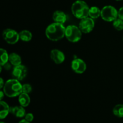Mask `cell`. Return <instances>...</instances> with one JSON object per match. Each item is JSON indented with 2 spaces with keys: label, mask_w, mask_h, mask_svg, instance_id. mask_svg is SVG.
<instances>
[{
  "label": "cell",
  "mask_w": 123,
  "mask_h": 123,
  "mask_svg": "<svg viewBox=\"0 0 123 123\" xmlns=\"http://www.w3.org/2000/svg\"><path fill=\"white\" fill-rule=\"evenodd\" d=\"M32 91V86L29 84H25L22 85V92L30 94Z\"/></svg>",
  "instance_id": "21"
},
{
  "label": "cell",
  "mask_w": 123,
  "mask_h": 123,
  "mask_svg": "<svg viewBox=\"0 0 123 123\" xmlns=\"http://www.w3.org/2000/svg\"><path fill=\"white\" fill-rule=\"evenodd\" d=\"M72 70L78 74H82L86 71V64L85 61L80 58H75L71 64Z\"/></svg>",
  "instance_id": "9"
},
{
  "label": "cell",
  "mask_w": 123,
  "mask_h": 123,
  "mask_svg": "<svg viewBox=\"0 0 123 123\" xmlns=\"http://www.w3.org/2000/svg\"><path fill=\"white\" fill-rule=\"evenodd\" d=\"M113 26L117 31L123 30V20L118 18L113 22Z\"/></svg>",
  "instance_id": "20"
},
{
  "label": "cell",
  "mask_w": 123,
  "mask_h": 123,
  "mask_svg": "<svg viewBox=\"0 0 123 123\" xmlns=\"http://www.w3.org/2000/svg\"><path fill=\"white\" fill-rule=\"evenodd\" d=\"M2 90L7 97H17L22 92V85L19 80L13 78L8 79L5 82Z\"/></svg>",
  "instance_id": "2"
},
{
  "label": "cell",
  "mask_w": 123,
  "mask_h": 123,
  "mask_svg": "<svg viewBox=\"0 0 123 123\" xmlns=\"http://www.w3.org/2000/svg\"><path fill=\"white\" fill-rule=\"evenodd\" d=\"M101 16V10L98 7L92 6L90 7L89 10V17L93 19H96Z\"/></svg>",
  "instance_id": "16"
},
{
  "label": "cell",
  "mask_w": 123,
  "mask_h": 123,
  "mask_svg": "<svg viewBox=\"0 0 123 123\" xmlns=\"http://www.w3.org/2000/svg\"><path fill=\"white\" fill-rule=\"evenodd\" d=\"M9 61L13 66L22 64V58L19 55L16 53H11L9 55Z\"/></svg>",
  "instance_id": "15"
},
{
  "label": "cell",
  "mask_w": 123,
  "mask_h": 123,
  "mask_svg": "<svg viewBox=\"0 0 123 123\" xmlns=\"http://www.w3.org/2000/svg\"><path fill=\"white\" fill-rule=\"evenodd\" d=\"M0 52H1V61H0V64H1V66H4L9 61V55L7 53V50L6 49H3V48H1Z\"/></svg>",
  "instance_id": "18"
},
{
  "label": "cell",
  "mask_w": 123,
  "mask_h": 123,
  "mask_svg": "<svg viewBox=\"0 0 123 123\" xmlns=\"http://www.w3.org/2000/svg\"><path fill=\"white\" fill-rule=\"evenodd\" d=\"M116 1H122V0H116Z\"/></svg>",
  "instance_id": "27"
},
{
  "label": "cell",
  "mask_w": 123,
  "mask_h": 123,
  "mask_svg": "<svg viewBox=\"0 0 123 123\" xmlns=\"http://www.w3.org/2000/svg\"><path fill=\"white\" fill-rule=\"evenodd\" d=\"M118 18L123 20V7L118 10Z\"/></svg>",
  "instance_id": "23"
},
{
  "label": "cell",
  "mask_w": 123,
  "mask_h": 123,
  "mask_svg": "<svg viewBox=\"0 0 123 123\" xmlns=\"http://www.w3.org/2000/svg\"><path fill=\"white\" fill-rule=\"evenodd\" d=\"M66 27L63 24L54 22L47 26L45 35L47 38L53 42H57L65 37Z\"/></svg>",
  "instance_id": "1"
},
{
  "label": "cell",
  "mask_w": 123,
  "mask_h": 123,
  "mask_svg": "<svg viewBox=\"0 0 123 123\" xmlns=\"http://www.w3.org/2000/svg\"><path fill=\"white\" fill-rule=\"evenodd\" d=\"M95 26V22L93 19L90 17L80 19L79 24V28L84 34H88L93 30Z\"/></svg>",
  "instance_id": "7"
},
{
  "label": "cell",
  "mask_w": 123,
  "mask_h": 123,
  "mask_svg": "<svg viewBox=\"0 0 123 123\" xmlns=\"http://www.w3.org/2000/svg\"><path fill=\"white\" fill-rule=\"evenodd\" d=\"M10 113L18 118H23L26 115V112L24 109V107L22 106H16L10 107Z\"/></svg>",
  "instance_id": "12"
},
{
  "label": "cell",
  "mask_w": 123,
  "mask_h": 123,
  "mask_svg": "<svg viewBox=\"0 0 123 123\" xmlns=\"http://www.w3.org/2000/svg\"><path fill=\"white\" fill-rule=\"evenodd\" d=\"M50 58L56 64H62L65 61V55L61 50L59 49H53L50 52Z\"/></svg>",
  "instance_id": "10"
},
{
  "label": "cell",
  "mask_w": 123,
  "mask_h": 123,
  "mask_svg": "<svg viewBox=\"0 0 123 123\" xmlns=\"http://www.w3.org/2000/svg\"><path fill=\"white\" fill-rule=\"evenodd\" d=\"M0 123H4V122H1Z\"/></svg>",
  "instance_id": "28"
},
{
  "label": "cell",
  "mask_w": 123,
  "mask_h": 123,
  "mask_svg": "<svg viewBox=\"0 0 123 123\" xmlns=\"http://www.w3.org/2000/svg\"></svg>",
  "instance_id": "29"
},
{
  "label": "cell",
  "mask_w": 123,
  "mask_h": 123,
  "mask_svg": "<svg viewBox=\"0 0 123 123\" xmlns=\"http://www.w3.org/2000/svg\"><path fill=\"white\" fill-rule=\"evenodd\" d=\"M18 101L20 106L24 107L28 106L30 104L31 99L28 94L25 93V92H22L19 96H18Z\"/></svg>",
  "instance_id": "13"
},
{
  "label": "cell",
  "mask_w": 123,
  "mask_h": 123,
  "mask_svg": "<svg viewBox=\"0 0 123 123\" xmlns=\"http://www.w3.org/2000/svg\"><path fill=\"white\" fill-rule=\"evenodd\" d=\"M25 120H26V121H28L30 123L32 122L34 120L33 114L32 113H28V114H26V115L25 116Z\"/></svg>",
  "instance_id": "22"
},
{
  "label": "cell",
  "mask_w": 123,
  "mask_h": 123,
  "mask_svg": "<svg viewBox=\"0 0 123 123\" xmlns=\"http://www.w3.org/2000/svg\"><path fill=\"white\" fill-rule=\"evenodd\" d=\"M28 73L27 68L24 65L20 64L14 66L12 71L13 78L18 80H22L26 76Z\"/></svg>",
  "instance_id": "8"
},
{
  "label": "cell",
  "mask_w": 123,
  "mask_h": 123,
  "mask_svg": "<svg viewBox=\"0 0 123 123\" xmlns=\"http://www.w3.org/2000/svg\"><path fill=\"white\" fill-rule=\"evenodd\" d=\"M89 10V6L85 1L82 0L76 1L73 2L71 7L72 14L75 18L79 19H82L88 17Z\"/></svg>",
  "instance_id": "3"
},
{
  "label": "cell",
  "mask_w": 123,
  "mask_h": 123,
  "mask_svg": "<svg viewBox=\"0 0 123 123\" xmlns=\"http://www.w3.org/2000/svg\"><path fill=\"white\" fill-rule=\"evenodd\" d=\"M52 19L54 22L64 25L67 20V16L64 12L60 10H56L53 13Z\"/></svg>",
  "instance_id": "11"
},
{
  "label": "cell",
  "mask_w": 123,
  "mask_h": 123,
  "mask_svg": "<svg viewBox=\"0 0 123 123\" xmlns=\"http://www.w3.org/2000/svg\"><path fill=\"white\" fill-rule=\"evenodd\" d=\"M2 37L3 39L10 44H16L20 39L19 33L10 28H7L4 30L2 32Z\"/></svg>",
  "instance_id": "6"
},
{
  "label": "cell",
  "mask_w": 123,
  "mask_h": 123,
  "mask_svg": "<svg viewBox=\"0 0 123 123\" xmlns=\"http://www.w3.org/2000/svg\"><path fill=\"white\" fill-rule=\"evenodd\" d=\"M18 123H30L28 122V121H26V120H25V119H24V120H20V121H19V122Z\"/></svg>",
  "instance_id": "26"
},
{
  "label": "cell",
  "mask_w": 123,
  "mask_h": 123,
  "mask_svg": "<svg viewBox=\"0 0 123 123\" xmlns=\"http://www.w3.org/2000/svg\"><path fill=\"white\" fill-rule=\"evenodd\" d=\"M5 96V93L4 92L3 90H1V91H0V100H2V99H3V97H4Z\"/></svg>",
  "instance_id": "25"
},
{
  "label": "cell",
  "mask_w": 123,
  "mask_h": 123,
  "mask_svg": "<svg viewBox=\"0 0 123 123\" xmlns=\"http://www.w3.org/2000/svg\"><path fill=\"white\" fill-rule=\"evenodd\" d=\"M4 80L3 79H2V78H0V89H1L2 90V88H3L4 86Z\"/></svg>",
  "instance_id": "24"
},
{
  "label": "cell",
  "mask_w": 123,
  "mask_h": 123,
  "mask_svg": "<svg viewBox=\"0 0 123 123\" xmlns=\"http://www.w3.org/2000/svg\"><path fill=\"white\" fill-rule=\"evenodd\" d=\"M1 105V111H0V119L3 120L7 117L8 115L10 110V107H9L8 105L6 102L1 100L0 102Z\"/></svg>",
  "instance_id": "14"
},
{
  "label": "cell",
  "mask_w": 123,
  "mask_h": 123,
  "mask_svg": "<svg viewBox=\"0 0 123 123\" xmlns=\"http://www.w3.org/2000/svg\"><path fill=\"white\" fill-rule=\"evenodd\" d=\"M113 114L119 118H123V104L117 105L113 108Z\"/></svg>",
  "instance_id": "19"
},
{
  "label": "cell",
  "mask_w": 123,
  "mask_h": 123,
  "mask_svg": "<svg viewBox=\"0 0 123 123\" xmlns=\"http://www.w3.org/2000/svg\"><path fill=\"white\" fill-rule=\"evenodd\" d=\"M20 39L23 42H28L31 40L32 37V33L28 30H22L19 32Z\"/></svg>",
  "instance_id": "17"
},
{
  "label": "cell",
  "mask_w": 123,
  "mask_h": 123,
  "mask_svg": "<svg viewBox=\"0 0 123 123\" xmlns=\"http://www.w3.org/2000/svg\"><path fill=\"white\" fill-rule=\"evenodd\" d=\"M101 18L106 22H114L118 18V10L112 6H106L101 10Z\"/></svg>",
  "instance_id": "5"
},
{
  "label": "cell",
  "mask_w": 123,
  "mask_h": 123,
  "mask_svg": "<svg viewBox=\"0 0 123 123\" xmlns=\"http://www.w3.org/2000/svg\"><path fill=\"white\" fill-rule=\"evenodd\" d=\"M82 31L79 28L74 25H68L66 27L65 37L70 42L76 43L80 40L82 38Z\"/></svg>",
  "instance_id": "4"
}]
</instances>
